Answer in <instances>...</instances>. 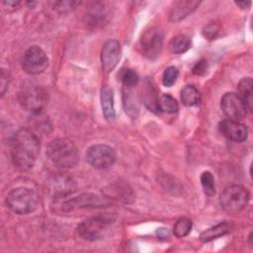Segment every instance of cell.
Here are the masks:
<instances>
[{
	"mask_svg": "<svg viewBox=\"0 0 253 253\" xmlns=\"http://www.w3.org/2000/svg\"><path fill=\"white\" fill-rule=\"evenodd\" d=\"M101 107L104 117L108 121L115 119V106H114V92L109 86H104L101 90Z\"/></svg>",
	"mask_w": 253,
	"mask_h": 253,
	"instance_id": "cell-17",
	"label": "cell"
},
{
	"mask_svg": "<svg viewBox=\"0 0 253 253\" xmlns=\"http://www.w3.org/2000/svg\"><path fill=\"white\" fill-rule=\"evenodd\" d=\"M249 198V192L244 187L232 185L222 191L220 194L219 203L224 211L229 212H237L247 206Z\"/></svg>",
	"mask_w": 253,
	"mask_h": 253,
	"instance_id": "cell-5",
	"label": "cell"
},
{
	"mask_svg": "<svg viewBox=\"0 0 253 253\" xmlns=\"http://www.w3.org/2000/svg\"><path fill=\"white\" fill-rule=\"evenodd\" d=\"M178 74L179 71L176 67L174 66H169L165 69L164 73H163V77H162V81H163V85L166 87H170L172 86L177 78H178Z\"/></svg>",
	"mask_w": 253,
	"mask_h": 253,
	"instance_id": "cell-28",
	"label": "cell"
},
{
	"mask_svg": "<svg viewBox=\"0 0 253 253\" xmlns=\"http://www.w3.org/2000/svg\"><path fill=\"white\" fill-rule=\"evenodd\" d=\"M163 37L156 28H149L146 30L139 41V49L143 56L149 59H155L159 56L162 49Z\"/></svg>",
	"mask_w": 253,
	"mask_h": 253,
	"instance_id": "cell-9",
	"label": "cell"
},
{
	"mask_svg": "<svg viewBox=\"0 0 253 253\" xmlns=\"http://www.w3.org/2000/svg\"><path fill=\"white\" fill-rule=\"evenodd\" d=\"M108 205V201L94 194H82L62 204V210L69 211L77 209L100 208Z\"/></svg>",
	"mask_w": 253,
	"mask_h": 253,
	"instance_id": "cell-12",
	"label": "cell"
},
{
	"mask_svg": "<svg viewBox=\"0 0 253 253\" xmlns=\"http://www.w3.org/2000/svg\"><path fill=\"white\" fill-rule=\"evenodd\" d=\"M235 4L240 6L241 8H247L251 5V2L250 1H241V2H235Z\"/></svg>",
	"mask_w": 253,
	"mask_h": 253,
	"instance_id": "cell-33",
	"label": "cell"
},
{
	"mask_svg": "<svg viewBox=\"0 0 253 253\" xmlns=\"http://www.w3.org/2000/svg\"><path fill=\"white\" fill-rule=\"evenodd\" d=\"M201 2L199 1H177L173 4L170 11V20L172 22H179L186 18L189 14L195 11Z\"/></svg>",
	"mask_w": 253,
	"mask_h": 253,
	"instance_id": "cell-16",
	"label": "cell"
},
{
	"mask_svg": "<svg viewBox=\"0 0 253 253\" xmlns=\"http://www.w3.org/2000/svg\"><path fill=\"white\" fill-rule=\"evenodd\" d=\"M192 229V221L187 217L179 218L173 227V233L176 237H184L190 233Z\"/></svg>",
	"mask_w": 253,
	"mask_h": 253,
	"instance_id": "cell-24",
	"label": "cell"
},
{
	"mask_svg": "<svg viewBox=\"0 0 253 253\" xmlns=\"http://www.w3.org/2000/svg\"><path fill=\"white\" fill-rule=\"evenodd\" d=\"M21 106L29 113L41 115L45 109L48 101V96L44 88L40 85L29 83L25 84L18 96Z\"/></svg>",
	"mask_w": 253,
	"mask_h": 253,
	"instance_id": "cell-3",
	"label": "cell"
},
{
	"mask_svg": "<svg viewBox=\"0 0 253 253\" xmlns=\"http://www.w3.org/2000/svg\"><path fill=\"white\" fill-rule=\"evenodd\" d=\"M80 4V2L76 1H55L52 2V8L57 11L58 13H66L72 10L75 5Z\"/></svg>",
	"mask_w": 253,
	"mask_h": 253,
	"instance_id": "cell-29",
	"label": "cell"
},
{
	"mask_svg": "<svg viewBox=\"0 0 253 253\" xmlns=\"http://www.w3.org/2000/svg\"><path fill=\"white\" fill-rule=\"evenodd\" d=\"M86 159L90 165L98 169L111 167L116 161L114 148L106 144H94L86 152Z\"/></svg>",
	"mask_w": 253,
	"mask_h": 253,
	"instance_id": "cell-8",
	"label": "cell"
},
{
	"mask_svg": "<svg viewBox=\"0 0 253 253\" xmlns=\"http://www.w3.org/2000/svg\"><path fill=\"white\" fill-rule=\"evenodd\" d=\"M120 79L123 82V84L125 85V87H130V88L135 86L139 81V77H138L137 73L134 70L129 69V68L121 70Z\"/></svg>",
	"mask_w": 253,
	"mask_h": 253,
	"instance_id": "cell-27",
	"label": "cell"
},
{
	"mask_svg": "<svg viewBox=\"0 0 253 253\" xmlns=\"http://www.w3.org/2000/svg\"><path fill=\"white\" fill-rule=\"evenodd\" d=\"M193 72H194V74H197V75L205 74L207 72V62H206V60L203 59V60L197 62V64L193 68Z\"/></svg>",
	"mask_w": 253,
	"mask_h": 253,
	"instance_id": "cell-31",
	"label": "cell"
},
{
	"mask_svg": "<svg viewBox=\"0 0 253 253\" xmlns=\"http://www.w3.org/2000/svg\"><path fill=\"white\" fill-rule=\"evenodd\" d=\"M181 101L187 107L196 106L201 102V94L195 86H185L181 91Z\"/></svg>",
	"mask_w": 253,
	"mask_h": 253,
	"instance_id": "cell-21",
	"label": "cell"
},
{
	"mask_svg": "<svg viewBox=\"0 0 253 253\" xmlns=\"http://www.w3.org/2000/svg\"><path fill=\"white\" fill-rule=\"evenodd\" d=\"M218 26L215 23L208 24L204 29V36L209 40H213L218 33Z\"/></svg>",
	"mask_w": 253,
	"mask_h": 253,
	"instance_id": "cell-30",
	"label": "cell"
},
{
	"mask_svg": "<svg viewBox=\"0 0 253 253\" xmlns=\"http://www.w3.org/2000/svg\"><path fill=\"white\" fill-rule=\"evenodd\" d=\"M108 192H110V196L114 197V199L122 200L124 202H128V199H133L131 190L123 185L110 186V190H108Z\"/></svg>",
	"mask_w": 253,
	"mask_h": 253,
	"instance_id": "cell-25",
	"label": "cell"
},
{
	"mask_svg": "<svg viewBox=\"0 0 253 253\" xmlns=\"http://www.w3.org/2000/svg\"><path fill=\"white\" fill-rule=\"evenodd\" d=\"M141 99L144 106L153 113H159V97H158V90L156 88L155 83L146 78L143 82L142 89H141Z\"/></svg>",
	"mask_w": 253,
	"mask_h": 253,
	"instance_id": "cell-15",
	"label": "cell"
},
{
	"mask_svg": "<svg viewBox=\"0 0 253 253\" xmlns=\"http://www.w3.org/2000/svg\"><path fill=\"white\" fill-rule=\"evenodd\" d=\"M6 205L18 214H27L36 210L38 199L33 190L26 187H18L9 192L6 197Z\"/></svg>",
	"mask_w": 253,
	"mask_h": 253,
	"instance_id": "cell-4",
	"label": "cell"
},
{
	"mask_svg": "<svg viewBox=\"0 0 253 253\" xmlns=\"http://www.w3.org/2000/svg\"><path fill=\"white\" fill-rule=\"evenodd\" d=\"M1 83H0V86H1V95L3 96L5 91L7 90L8 88V74L5 73V70L2 69L1 71Z\"/></svg>",
	"mask_w": 253,
	"mask_h": 253,
	"instance_id": "cell-32",
	"label": "cell"
},
{
	"mask_svg": "<svg viewBox=\"0 0 253 253\" xmlns=\"http://www.w3.org/2000/svg\"><path fill=\"white\" fill-rule=\"evenodd\" d=\"M123 101L126 113L132 119L138 114V103L130 87H125L123 90Z\"/></svg>",
	"mask_w": 253,
	"mask_h": 253,
	"instance_id": "cell-18",
	"label": "cell"
},
{
	"mask_svg": "<svg viewBox=\"0 0 253 253\" xmlns=\"http://www.w3.org/2000/svg\"><path fill=\"white\" fill-rule=\"evenodd\" d=\"M220 107L223 114L233 121H242L247 114V107L239 95L229 92L225 93L220 100Z\"/></svg>",
	"mask_w": 253,
	"mask_h": 253,
	"instance_id": "cell-10",
	"label": "cell"
},
{
	"mask_svg": "<svg viewBox=\"0 0 253 253\" xmlns=\"http://www.w3.org/2000/svg\"><path fill=\"white\" fill-rule=\"evenodd\" d=\"M201 184L204 193L208 196H213L215 194V184L212 174L209 171H205L201 175Z\"/></svg>",
	"mask_w": 253,
	"mask_h": 253,
	"instance_id": "cell-26",
	"label": "cell"
},
{
	"mask_svg": "<svg viewBox=\"0 0 253 253\" xmlns=\"http://www.w3.org/2000/svg\"><path fill=\"white\" fill-rule=\"evenodd\" d=\"M110 222L111 219L106 216H93L87 218L78 225V235L87 241L98 240L104 235Z\"/></svg>",
	"mask_w": 253,
	"mask_h": 253,
	"instance_id": "cell-7",
	"label": "cell"
},
{
	"mask_svg": "<svg viewBox=\"0 0 253 253\" xmlns=\"http://www.w3.org/2000/svg\"><path fill=\"white\" fill-rule=\"evenodd\" d=\"M252 88H253V82L250 77L242 78L238 83L239 96L243 100V102L245 103V105L249 111H251L253 108Z\"/></svg>",
	"mask_w": 253,
	"mask_h": 253,
	"instance_id": "cell-19",
	"label": "cell"
},
{
	"mask_svg": "<svg viewBox=\"0 0 253 253\" xmlns=\"http://www.w3.org/2000/svg\"><path fill=\"white\" fill-rule=\"evenodd\" d=\"M159 109L168 114H174L178 111L179 105L171 95L164 94L159 98Z\"/></svg>",
	"mask_w": 253,
	"mask_h": 253,
	"instance_id": "cell-23",
	"label": "cell"
},
{
	"mask_svg": "<svg viewBox=\"0 0 253 253\" xmlns=\"http://www.w3.org/2000/svg\"><path fill=\"white\" fill-rule=\"evenodd\" d=\"M76 189L75 182L65 174H55L47 181V191L52 197L61 198L72 194Z\"/></svg>",
	"mask_w": 253,
	"mask_h": 253,
	"instance_id": "cell-11",
	"label": "cell"
},
{
	"mask_svg": "<svg viewBox=\"0 0 253 253\" xmlns=\"http://www.w3.org/2000/svg\"><path fill=\"white\" fill-rule=\"evenodd\" d=\"M229 231V225L227 222H221L214 226H211L205 231H203L200 235V239L203 242H209L218 237L223 236Z\"/></svg>",
	"mask_w": 253,
	"mask_h": 253,
	"instance_id": "cell-20",
	"label": "cell"
},
{
	"mask_svg": "<svg viewBox=\"0 0 253 253\" xmlns=\"http://www.w3.org/2000/svg\"><path fill=\"white\" fill-rule=\"evenodd\" d=\"M190 45H191V40L189 37L185 35H177L169 42L168 47L172 53L178 54L188 50L190 48Z\"/></svg>",
	"mask_w": 253,
	"mask_h": 253,
	"instance_id": "cell-22",
	"label": "cell"
},
{
	"mask_svg": "<svg viewBox=\"0 0 253 253\" xmlns=\"http://www.w3.org/2000/svg\"><path fill=\"white\" fill-rule=\"evenodd\" d=\"M48 66V58L44 50L38 46H30L24 53L22 58L23 70L31 75L41 74Z\"/></svg>",
	"mask_w": 253,
	"mask_h": 253,
	"instance_id": "cell-6",
	"label": "cell"
},
{
	"mask_svg": "<svg viewBox=\"0 0 253 253\" xmlns=\"http://www.w3.org/2000/svg\"><path fill=\"white\" fill-rule=\"evenodd\" d=\"M121 45L116 40L107 41L101 51V63L105 72L112 71L120 61Z\"/></svg>",
	"mask_w": 253,
	"mask_h": 253,
	"instance_id": "cell-13",
	"label": "cell"
},
{
	"mask_svg": "<svg viewBox=\"0 0 253 253\" xmlns=\"http://www.w3.org/2000/svg\"><path fill=\"white\" fill-rule=\"evenodd\" d=\"M46 154L50 161L60 168L74 167L79 161V151L68 138H55L47 145Z\"/></svg>",
	"mask_w": 253,
	"mask_h": 253,
	"instance_id": "cell-2",
	"label": "cell"
},
{
	"mask_svg": "<svg viewBox=\"0 0 253 253\" xmlns=\"http://www.w3.org/2000/svg\"><path fill=\"white\" fill-rule=\"evenodd\" d=\"M220 132L228 139L235 142H242L247 139V127L241 123L233 120H224L219 124Z\"/></svg>",
	"mask_w": 253,
	"mask_h": 253,
	"instance_id": "cell-14",
	"label": "cell"
},
{
	"mask_svg": "<svg viewBox=\"0 0 253 253\" xmlns=\"http://www.w3.org/2000/svg\"><path fill=\"white\" fill-rule=\"evenodd\" d=\"M40 138L28 128L17 130L10 139V153L13 164L20 170L31 169L40 154Z\"/></svg>",
	"mask_w": 253,
	"mask_h": 253,
	"instance_id": "cell-1",
	"label": "cell"
}]
</instances>
